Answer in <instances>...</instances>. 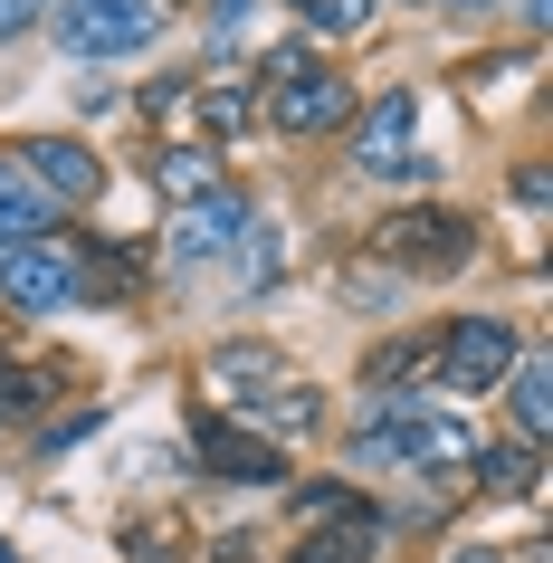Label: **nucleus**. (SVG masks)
Returning <instances> with one entry per match:
<instances>
[{
    "label": "nucleus",
    "mask_w": 553,
    "mask_h": 563,
    "mask_svg": "<svg viewBox=\"0 0 553 563\" xmlns=\"http://www.w3.org/2000/svg\"><path fill=\"white\" fill-rule=\"evenodd\" d=\"M477 459H487V449H477V430H467L458 411H430V401L410 411V430H401V468H430V477H467Z\"/></svg>",
    "instance_id": "nucleus-9"
},
{
    "label": "nucleus",
    "mask_w": 553,
    "mask_h": 563,
    "mask_svg": "<svg viewBox=\"0 0 553 563\" xmlns=\"http://www.w3.org/2000/svg\"><path fill=\"white\" fill-rule=\"evenodd\" d=\"M248 420H267V430H277V440H306V430H316L324 420V401L306 383H267L258 401H248Z\"/></svg>",
    "instance_id": "nucleus-14"
},
{
    "label": "nucleus",
    "mask_w": 553,
    "mask_h": 563,
    "mask_svg": "<svg viewBox=\"0 0 553 563\" xmlns=\"http://www.w3.org/2000/svg\"><path fill=\"white\" fill-rule=\"evenodd\" d=\"M38 10H48V0H0V38H20L38 20Z\"/></svg>",
    "instance_id": "nucleus-21"
},
{
    "label": "nucleus",
    "mask_w": 553,
    "mask_h": 563,
    "mask_svg": "<svg viewBox=\"0 0 553 563\" xmlns=\"http://www.w3.org/2000/svg\"><path fill=\"white\" fill-rule=\"evenodd\" d=\"M420 96L410 87H381L373 106H363V134H353V173H373V181H401L420 173Z\"/></svg>",
    "instance_id": "nucleus-6"
},
{
    "label": "nucleus",
    "mask_w": 553,
    "mask_h": 563,
    "mask_svg": "<svg viewBox=\"0 0 553 563\" xmlns=\"http://www.w3.org/2000/svg\"><path fill=\"white\" fill-rule=\"evenodd\" d=\"M153 181H163L173 201H201V191H220V153H210V144H173Z\"/></svg>",
    "instance_id": "nucleus-15"
},
{
    "label": "nucleus",
    "mask_w": 553,
    "mask_h": 563,
    "mask_svg": "<svg viewBox=\"0 0 553 563\" xmlns=\"http://www.w3.org/2000/svg\"><path fill=\"white\" fill-rule=\"evenodd\" d=\"M239 277L258 287V277H277V230L267 220H248V249H239Z\"/></svg>",
    "instance_id": "nucleus-19"
},
{
    "label": "nucleus",
    "mask_w": 553,
    "mask_h": 563,
    "mask_svg": "<svg viewBox=\"0 0 553 563\" xmlns=\"http://www.w3.org/2000/svg\"><path fill=\"white\" fill-rule=\"evenodd\" d=\"M239 20H248V0H210V38H239Z\"/></svg>",
    "instance_id": "nucleus-22"
},
{
    "label": "nucleus",
    "mask_w": 553,
    "mask_h": 563,
    "mask_svg": "<svg viewBox=\"0 0 553 563\" xmlns=\"http://www.w3.org/2000/svg\"><path fill=\"white\" fill-rule=\"evenodd\" d=\"M20 411H38V383L20 363H0V420H20Z\"/></svg>",
    "instance_id": "nucleus-20"
},
{
    "label": "nucleus",
    "mask_w": 553,
    "mask_h": 563,
    "mask_svg": "<svg viewBox=\"0 0 553 563\" xmlns=\"http://www.w3.org/2000/svg\"><path fill=\"white\" fill-rule=\"evenodd\" d=\"M287 10H296V20H306V30H334V38H344V30H363V20H373V0H287Z\"/></svg>",
    "instance_id": "nucleus-18"
},
{
    "label": "nucleus",
    "mask_w": 553,
    "mask_h": 563,
    "mask_svg": "<svg viewBox=\"0 0 553 563\" xmlns=\"http://www.w3.org/2000/svg\"><path fill=\"white\" fill-rule=\"evenodd\" d=\"M373 249L401 277H458L467 258H477V220H458V210H391L373 230Z\"/></svg>",
    "instance_id": "nucleus-2"
},
{
    "label": "nucleus",
    "mask_w": 553,
    "mask_h": 563,
    "mask_svg": "<svg viewBox=\"0 0 553 563\" xmlns=\"http://www.w3.org/2000/svg\"><path fill=\"white\" fill-rule=\"evenodd\" d=\"M58 230V201L20 173V153H0V249H20V239H48Z\"/></svg>",
    "instance_id": "nucleus-11"
},
{
    "label": "nucleus",
    "mask_w": 553,
    "mask_h": 563,
    "mask_svg": "<svg viewBox=\"0 0 553 563\" xmlns=\"http://www.w3.org/2000/svg\"><path fill=\"white\" fill-rule=\"evenodd\" d=\"M267 77H277V96H267L277 134H334V124L353 115V87L334 77V67L296 58V48H277V58H267Z\"/></svg>",
    "instance_id": "nucleus-4"
},
{
    "label": "nucleus",
    "mask_w": 553,
    "mask_h": 563,
    "mask_svg": "<svg viewBox=\"0 0 553 563\" xmlns=\"http://www.w3.org/2000/svg\"><path fill=\"white\" fill-rule=\"evenodd\" d=\"M0 297L20 306V316H58V306L87 297V249L77 239H20V249H0Z\"/></svg>",
    "instance_id": "nucleus-1"
},
{
    "label": "nucleus",
    "mask_w": 553,
    "mask_h": 563,
    "mask_svg": "<svg viewBox=\"0 0 553 563\" xmlns=\"http://www.w3.org/2000/svg\"><path fill=\"white\" fill-rule=\"evenodd\" d=\"M0 563H20V554H10V534H0Z\"/></svg>",
    "instance_id": "nucleus-25"
},
{
    "label": "nucleus",
    "mask_w": 553,
    "mask_h": 563,
    "mask_svg": "<svg viewBox=\"0 0 553 563\" xmlns=\"http://www.w3.org/2000/svg\"><path fill=\"white\" fill-rule=\"evenodd\" d=\"M201 124L210 134H248V124H258V96L220 77V87H201Z\"/></svg>",
    "instance_id": "nucleus-16"
},
{
    "label": "nucleus",
    "mask_w": 553,
    "mask_h": 563,
    "mask_svg": "<svg viewBox=\"0 0 553 563\" xmlns=\"http://www.w3.org/2000/svg\"><path fill=\"white\" fill-rule=\"evenodd\" d=\"M153 38H163V0H67L58 10L67 58H134Z\"/></svg>",
    "instance_id": "nucleus-3"
},
{
    "label": "nucleus",
    "mask_w": 553,
    "mask_h": 563,
    "mask_svg": "<svg viewBox=\"0 0 553 563\" xmlns=\"http://www.w3.org/2000/svg\"><path fill=\"white\" fill-rule=\"evenodd\" d=\"M449 10H496V0H449Z\"/></svg>",
    "instance_id": "nucleus-24"
},
{
    "label": "nucleus",
    "mask_w": 553,
    "mask_h": 563,
    "mask_svg": "<svg viewBox=\"0 0 553 563\" xmlns=\"http://www.w3.org/2000/svg\"><path fill=\"white\" fill-rule=\"evenodd\" d=\"M20 173H30L58 210H67V201H96V191H106V163H96L77 134H38V144L20 153Z\"/></svg>",
    "instance_id": "nucleus-10"
},
{
    "label": "nucleus",
    "mask_w": 553,
    "mask_h": 563,
    "mask_svg": "<svg viewBox=\"0 0 553 563\" xmlns=\"http://www.w3.org/2000/svg\"><path fill=\"white\" fill-rule=\"evenodd\" d=\"M458 563H496V544H458Z\"/></svg>",
    "instance_id": "nucleus-23"
},
{
    "label": "nucleus",
    "mask_w": 553,
    "mask_h": 563,
    "mask_svg": "<svg viewBox=\"0 0 553 563\" xmlns=\"http://www.w3.org/2000/svg\"><path fill=\"white\" fill-rule=\"evenodd\" d=\"M239 239H248V201H239L230 181H220V191H201V201H181L173 258H181V267H201V258H230Z\"/></svg>",
    "instance_id": "nucleus-8"
},
{
    "label": "nucleus",
    "mask_w": 553,
    "mask_h": 563,
    "mask_svg": "<svg viewBox=\"0 0 553 563\" xmlns=\"http://www.w3.org/2000/svg\"><path fill=\"white\" fill-rule=\"evenodd\" d=\"M516 325L506 316H458V325L439 334V391H496L516 373Z\"/></svg>",
    "instance_id": "nucleus-5"
},
{
    "label": "nucleus",
    "mask_w": 553,
    "mask_h": 563,
    "mask_svg": "<svg viewBox=\"0 0 553 563\" xmlns=\"http://www.w3.org/2000/svg\"><path fill=\"white\" fill-rule=\"evenodd\" d=\"M191 449H201V468L230 477V487H277V477H287L277 440H258V430H239V420H220V411L191 420Z\"/></svg>",
    "instance_id": "nucleus-7"
},
{
    "label": "nucleus",
    "mask_w": 553,
    "mask_h": 563,
    "mask_svg": "<svg viewBox=\"0 0 553 563\" xmlns=\"http://www.w3.org/2000/svg\"><path fill=\"white\" fill-rule=\"evenodd\" d=\"M201 383L220 391V401H239V411H248V401H258L267 383H287V373H277V354H267V344H220V354L201 363Z\"/></svg>",
    "instance_id": "nucleus-13"
},
{
    "label": "nucleus",
    "mask_w": 553,
    "mask_h": 563,
    "mask_svg": "<svg viewBox=\"0 0 553 563\" xmlns=\"http://www.w3.org/2000/svg\"><path fill=\"white\" fill-rule=\"evenodd\" d=\"M477 477H496V487H506V497H534V477H544V449H506V459H477Z\"/></svg>",
    "instance_id": "nucleus-17"
},
{
    "label": "nucleus",
    "mask_w": 553,
    "mask_h": 563,
    "mask_svg": "<svg viewBox=\"0 0 553 563\" xmlns=\"http://www.w3.org/2000/svg\"><path fill=\"white\" fill-rule=\"evenodd\" d=\"M506 411H516V440L524 449H544V430H553V363L544 354H516V373H506Z\"/></svg>",
    "instance_id": "nucleus-12"
}]
</instances>
